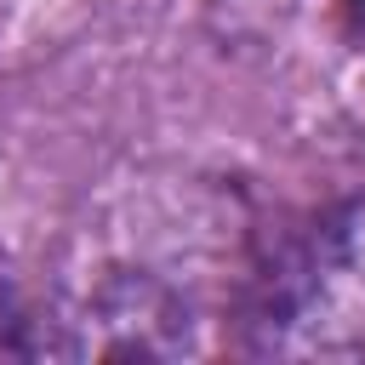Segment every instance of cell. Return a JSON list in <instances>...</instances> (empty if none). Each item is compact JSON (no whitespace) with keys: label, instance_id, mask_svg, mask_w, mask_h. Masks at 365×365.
I'll return each instance as SVG.
<instances>
[{"label":"cell","instance_id":"cell-1","mask_svg":"<svg viewBox=\"0 0 365 365\" xmlns=\"http://www.w3.org/2000/svg\"><path fill=\"white\" fill-rule=\"evenodd\" d=\"M205 325V274L200 245H108L97 251L63 291L57 308L40 314L34 354L63 359H171L194 354Z\"/></svg>","mask_w":365,"mask_h":365},{"label":"cell","instance_id":"cell-2","mask_svg":"<svg viewBox=\"0 0 365 365\" xmlns=\"http://www.w3.org/2000/svg\"><path fill=\"white\" fill-rule=\"evenodd\" d=\"M245 354L365 359V200L336 205L245 297Z\"/></svg>","mask_w":365,"mask_h":365},{"label":"cell","instance_id":"cell-3","mask_svg":"<svg viewBox=\"0 0 365 365\" xmlns=\"http://www.w3.org/2000/svg\"><path fill=\"white\" fill-rule=\"evenodd\" d=\"M222 11L240 46L319 63L331 103L365 131V0H222Z\"/></svg>","mask_w":365,"mask_h":365},{"label":"cell","instance_id":"cell-4","mask_svg":"<svg viewBox=\"0 0 365 365\" xmlns=\"http://www.w3.org/2000/svg\"><path fill=\"white\" fill-rule=\"evenodd\" d=\"M40 336V314L23 297V279L11 268V257L0 251V359H29Z\"/></svg>","mask_w":365,"mask_h":365}]
</instances>
